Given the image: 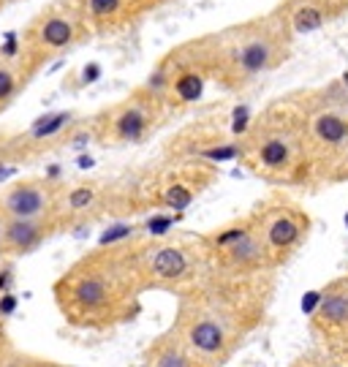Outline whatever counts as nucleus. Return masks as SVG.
I'll list each match as a JSON object with an SVG mask.
<instances>
[{"instance_id":"1","label":"nucleus","mask_w":348,"mask_h":367,"mask_svg":"<svg viewBox=\"0 0 348 367\" xmlns=\"http://www.w3.org/2000/svg\"><path fill=\"white\" fill-rule=\"evenodd\" d=\"M5 207H8V213H11L14 218L30 220L44 210V196H41V191H36L33 185H19V188H14V191L5 196Z\"/></svg>"},{"instance_id":"2","label":"nucleus","mask_w":348,"mask_h":367,"mask_svg":"<svg viewBox=\"0 0 348 367\" xmlns=\"http://www.w3.org/2000/svg\"><path fill=\"white\" fill-rule=\"evenodd\" d=\"M38 239H41V228H38L33 220L14 218L5 226V242H8L11 248H16V250H27V248H33Z\"/></svg>"},{"instance_id":"3","label":"nucleus","mask_w":348,"mask_h":367,"mask_svg":"<svg viewBox=\"0 0 348 367\" xmlns=\"http://www.w3.org/2000/svg\"><path fill=\"white\" fill-rule=\"evenodd\" d=\"M270 63V44L267 41H251L240 52V66L245 73H259Z\"/></svg>"},{"instance_id":"4","label":"nucleus","mask_w":348,"mask_h":367,"mask_svg":"<svg viewBox=\"0 0 348 367\" xmlns=\"http://www.w3.org/2000/svg\"><path fill=\"white\" fill-rule=\"evenodd\" d=\"M152 267H155V272L161 278H180L185 272V256L180 250H174V248H163V250L155 253Z\"/></svg>"},{"instance_id":"5","label":"nucleus","mask_w":348,"mask_h":367,"mask_svg":"<svg viewBox=\"0 0 348 367\" xmlns=\"http://www.w3.org/2000/svg\"><path fill=\"white\" fill-rule=\"evenodd\" d=\"M316 134H318L324 142L338 145V142H343L348 137V123L340 120L338 115H321V117L316 120Z\"/></svg>"},{"instance_id":"6","label":"nucleus","mask_w":348,"mask_h":367,"mask_svg":"<svg viewBox=\"0 0 348 367\" xmlns=\"http://www.w3.org/2000/svg\"><path fill=\"white\" fill-rule=\"evenodd\" d=\"M71 36H73V30H71V25L66 19H49V22L41 27V41H44L47 47H55V49L66 47L71 41Z\"/></svg>"},{"instance_id":"7","label":"nucleus","mask_w":348,"mask_h":367,"mask_svg":"<svg viewBox=\"0 0 348 367\" xmlns=\"http://www.w3.org/2000/svg\"><path fill=\"white\" fill-rule=\"evenodd\" d=\"M191 340H194V346H196V348H202V351H218V348H220V343H223V335H220V329H218L215 324L205 321V324L194 327Z\"/></svg>"},{"instance_id":"8","label":"nucleus","mask_w":348,"mask_h":367,"mask_svg":"<svg viewBox=\"0 0 348 367\" xmlns=\"http://www.w3.org/2000/svg\"><path fill=\"white\" fill-rule=\"evenodd\" d=\"M324 25V11L318 5H302L294 14V30L297 33H313Z\"/></svg>"},{"instance_id":"9","label":"nucleus","mask_w":348,"mask_h":367,"mask_svg":"<svg viewBox=\"0 0 348 367\" xmlns=\"http://www.w3.org/2000/svg\"><path fill=\"white\" fill-rule=\"evenodd\" d=\"M71 120L69 112H58V115H44V117H38L36 123H33V137L36 139H47V137H55L66 123Z\"/></svg>"},{"instance_id":"10","label":"nucleus","mask_w":348,"mask_h":367,"mask_svg":"<svg viewBox=\"0 0 348 367\" xmlns=\"http://www.w3.org/2000/svg\"><path fill=\"white\" fill-rule=\"evenodd\" d=\"M144 128H147V120H144V115H141L139 109H128V112L117 120V131H120V137H126V139H139L141 134H144Z\"/></svg>"},{"instance_id":"11","label":"nucleus","mask_w":348,"mask_h":367,"mask_svg":"<svg viewBox=\"0 0 348 367\" xmlns=\"http://www.w3.org/2000/svg\"><path fill=\"white\" fill-rule=\"evenodd\" d=\"M297 237H299V228H297L294 220H288V218L275 220L272 228H270V242L278 245V248H286V245L297 242Z\"/></svg>"},{"instance_id":"12","label":"nucleus","mask_w":348,"mask_h":367,"mask_svg":"<svg viewBox=\"0 0 348 367\" xmlns=\"http://www.w3.org/2000/svg\"><path fill=\"white\" fill-rule=\"evenodd\" d=\"M321 313L327 321H346L348 318V296H340V294H332L321 302Z\"/></svg>"},{"instance_id":"13","label":"nucleus","mask_w":348,"mask_h":367,"mask_svg":"<svg viewBox=\"0 0 348 367\" xmlns=\"http://www.w3.org/2000/svg\"><path fill=\"white\" fill-rule=\"evenodd\" d=\"M202 79L196 76V73H183L180 79H177V84H174V90H177V95L183 98V101H196L199 95H202Z\"/></svg>"},{"instance_id":"14","label":"nucleus","mask_w":348,"mask_h":367,"mask_svg":"<svg viewBox=\"0 0 348 367\" xmlns=\"http://www.w3.org/2000/svg\"><path fill=\"white\" fill-rule=\"evenodd\" d=\"M76 299L82 305H101L104 302V286L98 281H82L76 289Z\"/></svg>"},{"instance_id":"15","label":"nucleus","mask_w":348,"mask_h":367,"mask_svg":"<svg viewBox=\"0 0 348 367\" xmlns=\"http://www.w3.org/2000/svg\"><path fill=\"white\" fill-rule=\"evenodd\" d=\"M262 161L267 166H283L288 161V147L283 145V142H278V139L267 142V145L262 147Z\"/></svg>"},{"instance_id":"16","label":"nucleus","mask_w":348,"mask_h":367,"mask_svg":"<svg viewBox=\"0 0 348 367\" xmlns=\"http://www.w3.org/2000/svg\"><path fill=\"white\" fill-rule=\"evenodd\" d=\"M191 191L188 188H183V185H174V188H169L166 191V204L169 207H174V210H185L188 204H191Z\"/></svg>"},{"instance_id":"17","label":"nucleus","mask_w":348,"mask_h":367,"mask_svg":"<svg viewBox=\"0 0 348 367\" xmlns=\"http://www.w3.org/2000/svg\"><path fill=\"white\" fill-rule=\"evenodd\" d=\"M123 0H87V11L93 16H112Z\"/></svg>"},{"instance_id":"18","label":"nucleus","mask_w":348,"mask_h":367,"mask_svg":"<svg viewBox=\"0 0 348 367\" xmlns=\"http://www.w3.org/2000/svg\"><path fill=\"white\" fill-rule=\"evenodd\" d=\"M90 202H93V191H90V188H76L69 196V204L73 210H82V207H87Z\"/></svg>"},{"instance_id":"19","label":"nucleus","mask_w":348,"mask_h":367,"mask_svg":"<svg viewBox=\"0 0 348 367\" xmlns=\"http://www.w3.org/2000/svg\"><path fill=\"white\" fill-rule=\"evenodd\" d=\"M131 234V226H112L104 237H101V245H109V242H117V239H126Z\"/></svg>"},{"instance_id":"20","label":"nucleus","mask_w":348,"mask_h":367,"mask_svg":"<svg viewBox=\"0 0 348 367\" xmlns=\"http://www.w3.org/2000/svg\"><path fill=\"white\" fill-rule=\"evenodd\" d=\"M248 115H251L248 106H237V109H234V123H231V131H234V134H242V131L248 128Z\"/></svg>"},{"instance_id":"21","label":"nucleus","mask_w":348,"mask_h":367,"mask_svg":"<svg viewBox=\"0 0 348 367\" xmlns=\"http://www.w3.org/2000/svg\"><path fill=\"white\" fill-rule=\"evenodd\" d=\"M172 223H174V218H152L150 223H147V228H150V234H166L169 228H172Z\"/></svg>"},{"instance_id":"22","label":"nucleus","mask_w":348,"mask_h":367,"mask_svg":"<svg viewBox=\"0 0 348 367\" xmlns=\"http://www.w3.org/2000/svg\"><path fill=\"white\" fill-rule=\"evenodd\" d=\"M11 93H14V76L0 69V101H3V98H8Z\"/></svg>"},{"instance_id":"23","label":"nucleus","mask_w":348,"mask_h":367,"mask_svg":"<svg viewBox=\"0 0 348 367\" xmlns=\"http://www.w3.org/2000/svg\"><path fill=\"white\" fill-rule=\"evenodd\" d=\"M237 155V147H218V150H207V158L212 161H229Z\"/></svg>"},{"instance_id":"24","label":"nucleus","mask_w":348,"mask_h":367,"mask_svg":"<svg viewBox=\"0 0 348 367\" xmlns=\"http://www.w3.org/2000/svg\"><path fill=\"white\" fill-rule=\"evenodd\" d=\"M242 237H245L242 228H231V231H226V234L218 237V245H231V242H240Z\"/></svg>"},{"instance_id":"25","label":"nucleus","mask_w":348,"mask_h":367,"mask_svg":"<svg viewBox=\"0 0 348 367\" xmlns=\"http://www.w3.org/2000/svg\"><path fill=\"white\" fill-rule=\"evenodd\" d=\"M14 307H16V296L14 294H3L0 296V313L8 316V313H14Z\"/></svg>"},{"instance_id":"26","label":"nucleus","mask_w":348,"mask_h":367,"mask_svg":"<svg viewBox=\"0 0 348 367\" xmlns=\"http://www.w3.org/2000/svg\"><path fill=\"white\" fill-rule=\"evenodd\" d=\"M318 302H321V296H318L316 292L305 294V296H302V310H305V313H313Z\"/></svg>"},{"instance_id":"27","label":"nucleus","mask_w":348,"mask_h":367,"mask_svg":"<svg viewBox=\"0 0 348 367\" xmlns=\"http://www.w3.org/2000/svg\"><path fill=\"white\" fill-rule=\"evenodd\" d=\"M161 367H188V362H185L183 357H177V354H166V357L161 359Z\"/></svg>"},{"instance_id":"28","label":"nucleus","mask_w":348,"mask_h":367,"mask_svg":"<svg viewBox=\"0 0 348 367\" xmlns=\"http://www.w3.org/2000/svg\"><path fill=\"white\" fill-rule=\"evenodd\" d=\"M98 76H101V69H98L95 63H90V66H84V73H82V79H84V82H95Z\"/></svg>"},{"instance_id":"29","label":"nucleus","mask_w":348,"mask_h":367,"mask_svg":"<svg viewBox=\"0 0 348 367\" xmlns=\"http://www.w3.org/2000/svg\"><path fill=\"white\" fill-rule=\"evenodd\" d=\"M3 52H5V55H14V52H16V41H14V36H8V44L3 47Z\"/></svg>"},{"instance_id":"30","label":"nucleus","mask_w":348,"mask_h":367,"mask_svg":"<svg viewBox=\"0 0 348 367\" xmlns=\"http://www.w3.org/2000/svg\"><path fill=\"white\" fill-rule=\"evenodd\" d=\"M79 166H82V169H90V166H93V158L82 155V158H79Z\"/></svg>"},{"instance_id":"31","label":"nucleus","mask_w":348,"mask_h":367,"mask_svg":"<svg viewBox=\"0 0 348 367\" xmlns=\"http://www.w3.org/2000/svg\"><path fill=\"white\" fill-rule=\"evenodd\" d=\"M8 283H11V275L3 272V275H0V289H8Z\"/></svg>"},{"instance_id":"32","label":"nucleus","mask_w":348,"mask_h":367,"mask_svg":"<svg viewBox=\"0 0 348 367\" xmlns=\"http://www.w3.org/2000/svg\"><path fill=\"white\" fill-rule=\"evenodd\" d=\"M60 174V166H49V177H58Z\"/></svg>"},{"instance_id":"33","label":"nucleus","mask_w":348,"mask_h":367,"mask_svg":"<svg viewBox=\"0 0 348 367\" xmlns=\"http://www.w3.org/2000/svg\"><path fill=\"white\" fill-rule=\"evenodd\" d=\"M343 82H346V87H348V73H346V76H343Z\"/></svg>"},{"instance_id":"34","label":"nucleus","mask_w":348,"mask_h":367,"mask_svg":"<svg viewBox=\"0 0 348 367\" xmlns=\"http://www.w3.org/2000/svg\"><path fill=\"white\" fill-rule=\"evenodd\" d=\"M346 226H348V215H346Z\"/></svg>"}]
</instances>
